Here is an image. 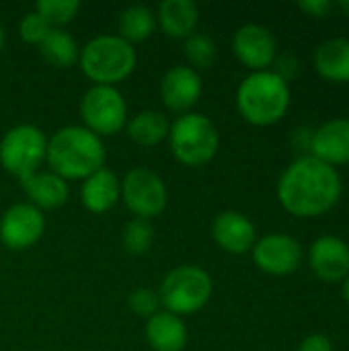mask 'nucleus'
<instances>
[{"label":"nucleus","mask_w":349,"mask_h":351,"mask_svg":"<svg viewBox=\"0 0 349 351\" xmlns=\"http://www.w3.org/2000/svg\"><path fill=\"white\" fill-rule=\"evenodd\" d=\"M344 185L337 169L304 154L296 158L278 179L276 195L280 206L296 218L327 214L341 197Z\"/></svg>","instance_id":"f257e3e1"},{"label":"nucleus","mask_w":349,"mask_h":351,"mask_svg":"<svg viewBox=\"0 0 349 351\" xmlns=\"http://www.w3.org/2000/svg\"><path fill=\"white\" fill-rule=\"evenodd\" d=\"M103 140L84 125H66L47 138V165L66 181L86 179L105 167Z\"/></svg>","instance_id":"f03ea898"},{"label":"nucleus","mask_w":349,"mask_h":351,"mask_svg":"<svg viewBox=\"0 0 349 351\" xmlns=\"http://www.w3.org/2000/svg\"><path fill=\"white\" fill-rule=\"evenodd\" d=\"M290 107V84L274 70L251 72L237 88V109L245 121L267 128L278 123Z\"/></svg>","instance_id":"7ed1b4c3"},{"label":"nucleus","mask_w":349,"mask_h":351,"mask_svg":"<svg viewBox=\"0 0 349 351\" xmlns=\"http://www.w3.org/2000/svg\"><path fill=\"white\" fill-rule=\"evenodd\" d=\"M136 49L132 43L119 35H99L93 37L78 58L82 74L101 86H115L123 82L136 68Z\"/></svg>","instance_id":"20e7f679"},{"label":"nucleus","mask_w":349,"mask_h":351,"mask_svg":"<svg viewBox=\"0 0 349 351\" xmlns=\"http://www.w3.org/2000/svg\"><path fill=\"white\" fill-rule=\"evenodd\" d=\"M169 144L173 156L191 169L208 165L220 148V134L216 123L204 113H183L169 130Z\"/></svg>","instance_id":"39448f33"},{"label":"nucleus","mask_w":349,"mask_h":351,"mask_svg":"<svg viewBox=\"0 0 349 351\" xmlns=\"http://www.w3.org/2000/svg\"><path fill=\"white\" fill-rule=\"evenodd\" d=\"M212 278L197 265H179L171 269L158 288L160 306L177 317H189L200 313L212 298Z\"/></svg>","instance_id":"423d86ee"},{"label":"nucleus","mask_w":349,"mask_h":351,"mask_svg":"<svg viewBox=\"0 0 349 351\" xmlns=\"http://www.w3.org/2000/svg\"><path fill=\"white\" fill-rule=\"evenodd\" d=\"M47 156L45 134L31 123L10 128L0 140V165L19 181L39 171Z\"/></svg>","instance_id":"0eeeda50"},{"label":"nucleus","mask_w":349,"mask_h":351,"mask_svg":"<svg viewBox=\"0 0 349 351\" xmlns=\"http://www.w3.org/2000/svg\"><path fill=\"white\" fill-rule=\"evenodd\" d=\"M80 117L84 128L99 138L113 136L128 123V105L115 86L93 84L80 99Z\"/></svg>","instance_id":"6e6552de"},{"label":"nucleus","mask_w":349,"mask_h":351,"mask_svg":"<svg viewBox=\"0 0 349 351\" xmlns=\"http://www.w3.org/2000/svg\"><path fill=\"white\" fill-rule=\"evenodd\" d=\"M121 183V199L134 218L152 220L160 216L169 202V191L163 177L150 169L138 167L128 171Z\"/></svg>","instance_id":"1a4fd4ad"},{"label":"nucleus","mask_w":349,"mask_h":351,"mask_svg":"<svg viewBox=\"0 0 349 351\" xmlns=\"http://www.w3.org/2000/svg\"><path fill=\"white\" fill-rule=\"evenodd\" d=\"M251 253L255 265L267 276H290L304 259L302 245L294 237L282 232L265 234L253 245Z\"/></svg>","instance_id":"9d476101"},{"label":"nucleus","mask_w":349,"mask_h":351,"mask_svg":"<svg viewBox=\"0 0 349 351\" xmlns=\"http://www.w3.org/2000/svg\"><path fill=\"white\" fill-rule=\"evenodd\" d=\"M45 232V216L35 206L14 204L0 218V241L10 251L33 247Z\"/></svg>","instance_id":"9b49d317"},{"label":"nucleus","mask_w":349,"mask_h":351,"mask_svg":"<svg viewBox=\"0 0 349 351\" xmlns=\"http://www.w3.org/2000/svg\"><path fill=\"white\" fill-rule=\"evenodd\" d=\"M232 51L239 58V62L247 66L251 72H261L269 70V66L276 62L278 43L267 27L249 23L237 29L232 37Z\"/></svg>","instance_id":"f8f14e48"},{"label":"nucleus","mask_w":349,"mask_h":351,"mask_svg":"<svg viewBox=\"0 0 349 351\" xmlns=\"http://www.w3.org/2000/svg\"><path fill=\"white\" fill-rule=\"evenodd\" d=\"M309 265L311 271L327 284L344 282L349 276V245L333 234L319 237L309 247Z\"/></svg>","instance_id":"ddd939ff"},{"label":"nucleus","mask_w":349,"mask_h":351,"mask_svg":"<svg viewBox=\"0 0 349 351\" xmlns=\"http://www.w3.org/2000/svg\"><path fill=\"white\" fill-rule=\"evenodd\" d=\"M204 90L202 76L191 66H173L165 72L160 80V101L169 111L189 113V109L200 101Z\"/></svg>","instance_id":"4468645a"},{"label":"nucleus","mask_w":349,"mask_h":351,"mask_svg":"<svg viewBox=\"0 0 349 351\" xmlns=\"http://www.w3.org/2000/svg\"><path fill=\"white\" fill-rule=\"evenodd\" d=\"M309 150L311 156L333 169L349 165V117L329 119L313 130Z\"/></svg>","instance_id":"2eb2a0df"},{"label":"nucleus","mask_w":349,"mask_h":351,"mask_svg":"<svg viewBox=\"0 0 349 351\" xmlns=\"http://www.w3.org/2000/svg\"><path fill=\"white\" fill-rule=\"evenodd\" d=\"M210 232L214 243L230 255H245L257 243L255 224L245 214L234 210L220 212L214 218Z\"/></svg>","instance_id":"dca6fc26"},{"label":"nucleus","mask_w":349,"mask_h":351,"mask_svg":"<svg viewBox=\"0 0 349 351\" xmlns=\"http://www.w3.org/2000/svg\"><path fill=\"white\" fill-rule=\"evenodd\" d=\"M121 199V183L109 169H99L80 185V202L91 214H107Z\"/></svg>","instance_id":"f3484780"},{"label":"nucleus","mask_w":349,"mask_h":351,"mask_svg":"<svg viewBox=\"0 0 349 351\" xmlns=\"http://www.w3.org/2000/svg\"><path fill=\"white\" fill-rule=\"evenodd\" d=\"M144 337L150 350L154 351H183L187 346V325L181 317L158 311L146 319Z\"/></svg>","instance_id":"a211bd4d"},{"label":"nucleus","mask_w":349,"mask_h":351,"mask_svg":"<svg viewBox=\"0 0 349 351\" xmlns=\"http://www.w3.org/2000/svg\"><path fill=\"white\" fill-rule=\"evenodd\" d=\"M21 185L29 197V204L37 210H58L68 202L70 195L68 181L53 171H37L23 179Z\"/></svg>","instance_id":"6ab92c4d"},{"label":"nucleus","mask_w":349,"mask_h":351,"mask_svg":"<svg viewBox=\"0 0 349 351\" xmlns=\"http://www.w3.org/2000/svg\"><path fill=\"white\" fill-rule=\"evenodd\" d=\"M200 8L193 0H163L156 12V25L173 39H187L195 33Z\"/></svg>","instance_id":"aec40b11"},{"label":"nucleus","mask_w":349,"mask_h":351,"mask_svg":"<svg viewBox=\"0 0 349 351\" xmlns=\"http://www.w3.org/2000/svg\"><path fill=\"white\" fill-rule=\"evenodd\" d=\"M315 70L321 78L346 84L349 82V39L331 37L315 49Z\"/></svg>","instance_id":"412c9836"},{"label":"nucleus","mask_w":349,"mask_h":351,"mask_svg":"<svg viewBox=\"0 0 349 351\" xmlns=\"http://www.w3.org/2000/svg\"><path fill=\"white\" fill-rule=\"evenodd\" d=\"M169 130H171V123L167 115L154 109H144L125 123L128 138L136 142L138 146H146V148L158 146L163 140H167Z\"/></svg>","instance_id":"4be33fe9"},{"label":"nucleus","mask_w":349,"mask_h":351,"mask_svg":"<svg viewBox=\"0 0 349 351\" xmlns=\"http://www.w3.org/2000/svg\"><path fill=\"white\" fill-rule=\"evenodd\" d=\"M39 51L43 60L53 68H70L78 64L80 47L76 39L64 29H51L47 37L39 43Z\"/></svg>","instance_id":"5701e85b"},{"label":"nucleus","mask_w":349,"mask_h":351,"mask_svg":"<svg viewBox=\"0 0 349 351\" xmlns=\"http://www.w3.org/2000/svg\"><path fill=\"white\" fill-rule=\"evenodd\" d=\"M117 27H119V37L134 45L138 41L148 39L154 33L156 14L146 4H132L125 10H121Z\"/></svg>","instance_id":"b1692460"},{"label":"nucleus","mask_w":349,"mask_h":351,"mask_svg":"<svg viewBox=\"0 0 349 351\" xmlns=\"http://www.w3.org/2000/svg\"><path fill=\"white\" fill-rule=\"evenodd\" d=\"M121 243H123V249L130 255H144V253H148L152 243H154V228H152L150 220L132 218L123 226Z\"/></svg>","instance_id":"393cba45"},{"label":"nucleus","mask_w":349,"mask_h":351,"mask_svg":"<svg viewBox=\"0 0 349 351\" xmlns=\"http://www.w3.org/2000/svg\"><path fill=\"white\" fill-rule=\"evenodd\" d=\"M183 51L187 62L191 64L193 70H204L210 68L216 60V43L212 41V37L204 35V33H193L185 39L183 43Z\"/></svg>","instance_id":"a878e982"},{"label":"nucleus","mask_w":349,"mask_h":351,"mask_svg":"<svg viewBox=\"0 0 349 351\" xmlns=\"http://www.w3.org/2000/svg\"><path fill=\"white\" fill-rule=\"evenodd\" d=\"M35 10L53 29H62V25H68L70 21H74V16L80 10V2L78 0H39L35 4Z\"/></svg>","instance_id":"bb28decb"},{"label":"nucleus","mask_w":349,"mask_h":351,"mask_svg":"<svg viewBox=\"0 0 349 351\" xmlns=\"http://www.w3.org/2000/svg\"><path fill=\"white\" fill-rule=\"evenodd\" d=\"M53 27L37 12V10H31V12H27L23 19H21V23H19V35H21V39L25 41V43H41L45 37H47V33L51 31Z\"/></svg>","instance_id":"cd10ccee"},{"label":"nucleus","mask_w":349,"mask_h":351,"mask_svg":"<svg viewBox=\"0 0 349 351\" xmlns=\"http://www.w3.org/2000/svg\"><path fill=\"white\" fill-rule=\"evenodd\" d=\"M128 306L132 313H136L138 317H144V319H150L152 315L163 311L158 292H154L150 288H136L128 296Z\"/></svg>","instance_id":"c85d7f7f"},{"label":"nucleus","mask_w":349,"mask_h":351,"mask_svg":"<svg viewBox=\"0 0 349 351\" xmlns=\"http://www.w3.org/2000/svg\"><path fill=\"white\" fill-rule=\"evenodd\" d=\"M298 8L313 19H327L335 10V4L331 0H302Z\"/></svg>","instance_id":"c756f323"},{"label":"nucleus","mask_w":349,"mask_h":351,"mask_svg":"<svg viewBox=\"0 0 349 351\" xmlns=\"http://www.w3.org/2000/svg\"><path fill=\"white\" fill-rule=\"evenodd\" d=\"M298 351H333V341L323 333H313L300 341Z\"/></svg>","instance_id":"7c9ffc66"},{"label":"nucleus","mask_w":349,"mask_h":351,"mask_svg":"<svg viewBox=\"0 0 349 351\" xmlns=\"http://www.w3.org/2000/svg\"><path fill=\"white\" fill-rule=\"evenodd\" d=\"M341 296H344V300L349 304V276L341 282Z\"/></svg>","instance_id":"2f4dec72"},{"label":"nucleus","mask_w":349,"mask_h":351,"mask_svg":"<svg viewBox=\"0 0 349 351\" xmlns=\"http://www.w3.org/2000/svg\"><path fill=\"white\" fill-rule=\"evenodd\" d=\"M335 8H339L346 16H349V0H346V2H339V4H335Z\"/></svg>","instance_id":"473e14b6"},{"label":"nucleus","mask_w":349,"mask_h":351,"mask_svg":"<svg viewBox=\"0 0 349 351\" xmlns=\"http://www.w3.org/2000/svg\"><path fill=\"white\" fill-rule=\"evenodd\" d=\"M2 45H4V29L0 25V49H2Z\"/></svg>","instance_id":"72a5a7b5"}]
</instances>
